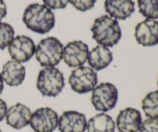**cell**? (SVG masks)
<instances>
[{"label":"cell","instance_id":"obj_1","mask_svg":"<svg viewBox=\"0 0 158 132\" xmlns=\"http://www.w3.org/2000/svg\"><path fill=\"white\" fill-rule=\"evenodd\" d=\"M23 21L26 27L32 32L46 34L55 26V15L45 5L33 3L25 9Z\"/></svg>","mask_w":158,"mask_h":132},{"label":"cell","instance_id":"obj_2","mask_svg":"<svg viewBox=\"0 0 158 132\" xmlns=\"http://www.w3.org/2000/svg\"><path fill=\"white\" fill-rule=\"evenodd\" d=\"M93 39L106 47H113L121 39V29L117 19L107 15L96 19L91 28Z\"/></svg>","mask_w":158,"mask_h":132},{"label":"cell","instance_id":"obj_3","mask_svg":"<svg viewBox=\"0 0 158 132\" xmlns=\"http://www.w3.org/2000/svg\"><path fill=\"white\" fill-rule=\"evenodd\" d=\"M63 45L56 37H47L35 47V59L42 66H55L63 59Z\"/></svg>","mask_w":158,"mask_h":132},{"label":"cell","instance_id":"obj_4","mask_svg":"<svg viewBox=\"0 0 158 132\" xmlns=\"http://www.w3.org/2000/svg\"><path fill=\"white\" fill-rule=\"evenodd\" d=\"M64 86L63 74L57 68L47 66L39 73L36 87L43 96L56 97L61 92Z\"/></svg>","mask_w":158,"mask_h":132},{"label":"cell","instance_id":"obj_5","mask_svg":"<svg viewBox=\"0 0 158 132\" xmlns=\"http://www.w3.org/2000/svg\"><path fill=\"white\" fill-rule=\"evenodd\" d=\"M118 91L110 83H102L93 90L91 103L97 111L106 112L115 108Z\"/></svg>","mask_w":158,"mask_h":132},{"label":"cell","instance_id":"obj_6","mask_svg":"<svg viewBox=\"0 0 158 132\" xmlns=\"http://www.w3.org/2000/svg\"><path fill=\"white\" fill-rule=\"evenodd\" d=\"M98 77L95 71L88 66H80L71 72L69 83L71 89L80 94H86L95 88Z\"/></svg>","mask_w":158,"mask_h":132},{"label":"cell","instance_id":"obj_7","mask_svg":"<svg viewBox=\"0 0 158 132\" xmlns=\"http://www.w3.org/2000/svg\"><path fill=\"white\" fill-rule=\"evenodd\" d=\"M59 117L49 108H41L31 115L30 126L35 132H52L58 126Z\"/></svg>","mask_w":158,"mask_h":132},{"label":"cell","instance_id":"obj_8","mask_svg":"<svg viewBox=\"0 0 158 132\" xmlns=\"http://www.w3.org/2000/svg\"><path fill=\"white\" fill-rule=\"evenodd\" d=\"M35 45L33 40L26 36H17L9 45V53L13 60L26 63L35 54Z\"/></svg>","mask_w":158,"mask_h":132},{"label":"cell","instance_id":"obj_9","mask_svg":"<svg viewBox=\"0 0 158 132\" xmlns=\"http://www.w3.org/2000/svg\"><path fill=\"white\" fill-rule=\"evenodd\" d=\"M89 48L80 40L69 42L63 47V60L69 67H78L87 60Z\"/></svg>","mask_w":158,"mask_h":132},{"label":"cell","instance_id":"obj_10","mask_svg":"<svg viewBox=\"0 0 158 132\" xmlns=\"http://www.w3.org/2000/svg\"><path fill=\"white\" fill-rule=\"evenodd\" d=\"M136 40L143 46H153L158 44V22L147 19L136 26L134 32Z\"/></svg>","mask_w":158,"mask_h":132},{"label":"cell","instance_id":"obj_11","mask_svg":"<svg viewBox=\"0 0 158 132\" xmlns=\"http://www.w3.org/2000/svg\"><path fill=\"white\" fill-rule=\"evenodd\" d=\"M86 125L84 114L76 111H65L58 120V128L60 132H84Z\"/></svg>","mask_w":158,"mask_h":132},{"label":"cell","instance_id":"obj_12","mask_svg":"<svg viewBox=\"0 0 158 132\" xmlns=\"http://www.w3.org/2000/svg\"><path fill=\"white\" fill-rule=\"evenodd\" d=\"M142 124V116L135 108H127L120 111L116 125L120 132H138Z\"/></svg>","mask_w":158,"mask_h":132},{"label":"cell","instance_id":"obj_13","mask_svg":"<svg viewBox=\"0 0 158 132\" xmlns=\"http://www.w3.org/2000/svg\"><path fill=\"white\" fill-rule=\"evenodd\" d=\"M30 109L23 104L17 103L7 110L6 115V123L15 129L19 130L30 123Z\"/></svg>","mask_w":158,"mask_h":132},{"label":"cell","instance_id":"obj_14","mask_svg":"<svg viewBox=\"0 0 158 132\" xmlns=\"http://www.w3.org/2000/svg\"><path fill=\"white\" fill-rule=\"evenodd\" d=\"M2 77L3 81L10 87L21 85L26 77V69L21 63L15 60H9L2 66Z\"/></svg>","mask_w":158,"mask_h":132},{"label":"cell","instance_id":"obj_15","mask_svg":"<svg viewBox=\"0 0 158 132\" xmlns=\"http://www.w3.org/2000/svg\"><path fill=\"white\" fill-rule=\"evenodd\" d=\"M133 0H105V11L111 18L125 20L135 10Z\"/></svg>","mask_w":158,"mask_h":132},{"label":"cell","instance_id":"obj_16","mask_svg":"<svg viewBox=\"0 0 158 132\" xmlns=\"http://www.w3.org/2000/svg\"><path fill=\"white\" fill-rule=\"evenodd\" d=\"M87 60L91 69L99 71L110 64L113 60V54L108 47L99 45L89 52Z\"/></svg>","mask_w":158,"mask_h":132},{"label":"cell","instance_id":"obj_17","mask_svg":"<svg viewBox=\"0 0 158 132\" xmlns=\"http://www.w3.org/2000/svg\"><path fill=\"white\" fill-rule=\"evenodd\" d=\"M86 128L87 132H114L115 123L110 116L101 113L89 119Z\"/></svg>","mask_w":158,"mask_h":132},{"label":"cell","instance_id":"obj_18","mask_svg":"<svg viewBox=\"0 0 158 132\" xmlns=\"http://www.w3.org/2000/svg\"><path fill=\"white\" fill-rule=\"evenodd\" d=\"M142 109L150 118H158V91L150 92L142 100Z\"/></svg>","mask_w":158,"mask_h":132},{"label":"cell","instance_id":"obj_19","mask_svg":"<svg viewBox=\"0 0 158 132\" xmlns=\"http://www.w3.org/2000/svg\"><path fill=\"white\" fill-rule=\"evenodd\" d=\"M139 12L148 19H158V0H137Z\"/></svg>","mask_w":158,"mask_h":132},{"label":"cell","instance_id":"obj_20","mask_svg":"<svg viewBox=\"0 0 158 132\" xmlns=\"http://www.w3.org/2000/svg\"><path fill=\"white\" fill-rule=\"evenodd\" d=\"M13 28L9 23H0V49H4L9 46L14 38Z\"/></svg>","mask_w":158,"mask_h":132},{"label":"cell","instance_id":"obj_21","mask_svg":"<svg viewBox=\"0 0 158 132\" xmlns=\"http://www.w3.org/2000/svg\"><path fill=\"white\" fill-rule=\"evenodd\" d=\"M75 9L80 12H86L92 9L97 0H69Z\"/></svg>","mask_w":158,"mask_h":132},{"label":"cell","instance_id":"obj_22","mask_svg":"<svg viewBox=\"0 0 158 132\" xmlns=\"http://www.w3.org/2000/svg\"><path fill=\"white\" fill-rule=\"evenodd\" d=\"M140 132H158V118H148L142 122Z\"/></svg>","mask_w":158,"mask_h":132},{"label":"cell","instance_id":"obj_23","mask_svg":"<svg viewBox=\"0 0 158 132\" xmlns=\"http://www.w3.org/2000/svg\"><path fill=\"white\" fill-rule=\"evenodd\" d=\"M45 6L52 9H64L66 7L69 0H43Z\"/></svg>","mask_w":158,"mask_h":132},{"label":"cell","instance_id":"obj_24","mask_svg":"<svg viewBox=\"0 0 158 132\" xmlns=\"http://www.w3.org/2000/svg\"><path fill=\"white\" fill-rule=\"evenodd\" d=\"M7 105L3 100L0 99V121L5 118L7 113Z\"/></svg>","mask_w":158,"mask_h":132},{"label":"cell","instance_id":"obj_25","mask_svg":"<svg viewBox=\"0 0 158 132\" xmlns=\"http://www.w3.org/2000/svg\"><path fill=\"white\" fill-rule=\"evenodd\" d=\"M7 14L6 5L3 0H0V21L4 18Z\"/></svg>","mask_w":158,"mask_h":132},{"label":"cell","instance_id":"obj_26","mask_svg":"<svg viewBox=\"0 0 158 132\" xmlns=\"http://www.w3.org/2000/svg\"><path fill=\"white\" fill-rule=\"evenodd\" d=\"M3 79L2 77V74H0V94H2L3 91V88H4V83H3Z\"/></svg>","mask_w":158,"mask_h":132},{"label":"cell","instance_id":"obj_27","mask_svg":"<svg viewBox=\"0 0 158 132\" xmlns=\"http://www.w3.org/2000/svg\"><path fill=\"white\" fill-rule=\"evenodd\" d=\"M0 132H2V131H1V129H0Z\"/></svg>","mask_w":158,"mask_h":132},{"label":"cell","instance_id":"obj_28","mask_svg":"<svg viewBox=\"0 0 158 132\" xmlns=\"http://www.w3.org/2000/svg\"><path fill=\"white\" fill-rule=\"evenodd\" d=\"M157 85H158V80H157Z\"/></svg>","mask_w":158,"mask_h":132}]
</instances>
